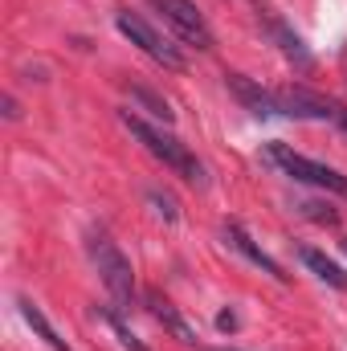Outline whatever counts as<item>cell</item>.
I'll return each mask as SVG.
<instances>
[{"instance_id": "6da1fadb", "label": "cell", "mask_w": 347, "mask_h": 351, "mask_svg": "<svg viewBox=\"0 0 347 351\" xmlns=\"http://www.w3.org/2000/svg\"><path fill=\"white\" fill-rule=\"evenodd\" d=\"M86 254L94 269H98V278H102V286L110 290V298H115V306L119 311H135V298H139V290H135V269L127 262V254L115 245V237L102 229V225H94L86 233Z\"/></svg>"}, {"instance_id": "7a4b0ae2", "label": "cell", "mask_w": 347, "mask_h": 351, "mask_svg": "<svg viewBox=\"0 0 347 351\" xmlns=\"http://www.w3.org/2000/svg\"><path fill=\"white\" fill-rule=\"evenodd\" d=\"M119 119H123V127L168 168V172H176L184 184H204V164L176 139L172 131H164V127H152L147 119H139V114H131V110H119Z\"/></svg>"}, {"instance_id": "3957f363", "label": "cell", "mask_w": 347, "mask_h": 351, "mask_svg": "<svg viewBox=\"0 0 347 351\" xmlns=\"http://www.w3.org/2000/svg\"><path fill=\"white\" fill-rule=\"evenodd\" d=\"M265 160H270L282 176H290L294 184H311V188L347 196V176L344 172H335V168H327V164H319V160H307V156H298L294 147H286V143H278V139L265 143Z\"/></svg>"}, {"instance_id": "277c9868", "label": "cell", "mask_w": 347, "mask_h": 351, "mask_svg": "<svg viewBox=\"0 0 347 351\" xmlns=\"http://www.w3.org/2000/svg\"><path fill=\"white\" fill-rule=\"evenodd\" d=\"M115 29H119L131 45H139L152 62H160L164 70H184V53L176 49L168 37H160V33H156L143 16H135L131 8H119V12H115Z\"/></svg>"}, {"instance_id": "5b68a950", "label": "cell", "mask_w": 347, "mask_h": 351, "mask_svg": "<svg viewBox=\"0 0 347 351\" xmlns=\"http://www.w3.org/2000/svg\"><path fill=\"white\" fill-rule=\"evenodd\" d=\"M147 4L180 33V41H188L196 49H213V29H208V21L200 16V8L192 0H147Z\"/></svg>"}, {"instance_id": "8992f818", "label": "cell", "mask_w": 347, "mask_h": 351, "mask_svg": "<svg viewBox=\"0 0 347 351\" xmlns=\"http://www.w3.org/2000/svg\"><path fill=\"white\" fill-rule=\"evenodd\" d=\"M225 86H229V94H233L250 114H258V119H278V114H282L278 94H274V90H261L258 82L246 78V74H225Z\"/></svg>"}, {"instance_id": "52a82bcc", "label": "cell", "mask_w": 347, "mask_h": 351, "mask_svg": "<svg viewBox=\"0 0 347 351\" xmlns=\"http://www.w3.org/2000/svg\"><path fill=\"white\" fill-rule=\"evenodd\" d=\"M143 302H147V315H152V319H156V323L172 335V339H180L184 348H196V343H200V339H196V331L188 327V319L176 311L172 298H164L160 290H147V294H143Z\"/></svg>"}, {"instance_id": "ba28073f", "label": "cell", "mask_w": 347, "mask_h": 351, "mask_svg": "<svg viewBox=\"0 0 347 351\" xmlns=\"http://www.w3.org/2000/svg\"><path fill=\"white\" fill-rule=\"evenodd\" d=\"M274 94H278V106H282L286 119H335V106L327 98H319V94H311L302 86H286L274 90Z\"/></svg>"}, {"instance_id": "9c48e42d", "label": "cell", "mask_w": 347, "mask_h": 351, "mask_svg": "<svg viewBox=\"0 0 347 351\" xmlns=\"http://www.w3.org/2000/svg\"><path fill=\"white\" fill-rule=\"evenodd\" d=\"M265 29H270V37L278 41V49H282V53H286V58H290V62H294L298 70H311V66H315V58H311L307 41H302V37H298V33H294V29H290V25L282 21V16L265 12Z\"/></svg>"}, {"instance_id": "30bf717a", "label": "cell", "mask_w": 347, "mask_h": 351, "mask_svg": "<svg viewBox=\"0 0 347 351\" xmlns=\"http://www.w3.org/2000/svg\"><path fill=\"white\" fill-rule=\"evenodd\" d=\"M225 237H229V245H233V250H237L241 258H250V262L258 265V269H265L270 278H278V282H286V274H282V265L274 262V258H270V254L261 250L258 241H254V237H250V233H246V229L237 225V221H229V225H225Z\"/></svg>"}, {"instance_id": "8fae6325", "label": "cell", "mask_w": 347, "mask_h": 351, "mask_svg": "<svg viewBox=\"0 0 347 351\" xmlns=\"http://www.w3.org/2000/svg\"><path fill=\"white\" fill-rule=\"evenodd\" d=\"M16 306H21V319L33 327V335H37V339H45V348H53V351H74L66 339H62V335H58V331H53V323L45 319V311H41L33 298H25V294H21V298H16Z\"/></svg>"}, {"instance_id": "7c38bea8", "label": "cell", "mask_w": 347, "mask_h": 351, "mask_svg": "<svg viewBox=\"0 0 347 351\" xmlns=\"http://www.w3.org/2000/svg\"><path fill=\"white\" fill-rule=\"evenodd\" d=\"M298 258H302V265H307L319 282H327V286H335V290H344L347 294V269L339 262H331L327 254H319V250H311V245L298 250Z\"/></svg>"}, {"instance_id": "4fadbf2b", "label": "cell", "mask_w": 347, "mask_h": 351, "mask_svg": "<svg viewBox=\"0 0 347 351\" xmlns=\"http://www.w3.org/2000/svg\"><path fill=\"white\" fill-rule=\"evenodd\" d=\"M98 315H102V323L115 331V339H119L127 351H152V348H143V339L127 327V319H123V311H119V306H115V311H110V306H98Z\"/></svg>"}, {"instance_id": "5bb4252c", "label": "cell", "mask_w": 347, "mask_h": 351, "mask_svg": "<svg viewBox=\"0 0 347 351\" xmlns=\"http://www.w3.org/2000/svg\"><path fill=\"white\" fill-rule=\"evenodd\" d=\"M131 98H135V102H139V106H143L147 114H156V119H164V123H172V119H176L172 106H168V102H164L160 94H152L147 86H131Z\"/></svg>"}, {"instance_id": "9a60e30c", "label": "cell", "mask_w": 347, "mask_h": 351, "mask_svg": "<svg viewBox=\"0 0 347 351\" xmlns=\"http://www.w3.org/2000/svg\"><path fill=\"white\" fill-rule=\"evenodd\" d=\"M298 208H302V217H311V221H319V225H339V213H335L331 204H319V200H302Z\"/></svg>"}, {"instance_id": "2e32d148", "label": "cell", "mask_w": 347, "mask_h": 351, "mask_svg": "<svg viewBox=\"0 0 347 351\" xmlns=\"http://www.w3.org/2000/svg\"><path fill=\"white\" fill-rule=\"evenodd\" d=\"M147 200L156 204V213H160L164 221H176V217H180V213H176V200H172V196H164V192H147Z\"/></svg>"}, {"instance_id": "e0dca14e", "label": "cell", "mask_w": 347, "mask_h": 351, "mask_svg": "<svg viewBox=\"0 0 347 351\" xmlns=\"http://www.w3.org/2000/svg\"><path fill=\"white\" fill-rule=\"evenodd\" d=\"M217 327H221V331H233V327H237V315H233V311H221V315H217Z\"/></svg>"}, {"instance_id": "ac0fdd59", "label": "cell", "mask_w": 347, "mask_h": 351, "mask_svg": "<svg viewBox=\"0 0 347 351\" xmlns=\"http://www.w3.org/2000/svg\"><path fill=\"white\" fill-rule=\"evenodd\" d=\"M4 114H8V119H21V110H16V98H4Z\"/></svg>"}, {"instance_id": "d6986e66", "label": "cell", "mask_w": 347, "mask_h": 351, "mask_svg": "<svg viewBox=\"0 0 347 351\" xmlns=\"http://www.w3.org/2000/svg\"><path fill=\"white\" fill-rule=\"evenodd\" d=\"M335 123L347 131V106H335Z\"/></svg>"}, {"instance_id": "ffe728a7", "label": "cell", "mask_w": 347, "mask_h": 351, "mask_svg": "<svg viewBox=\"0 0 347 351\" xmlns=\"http://www.w3.org/2000/svg\"><path fill=\"white\" fill-rule=\"evenodd\" d=\"M344 250H347V241H344Z\"/></svg>"}]
</instances>
